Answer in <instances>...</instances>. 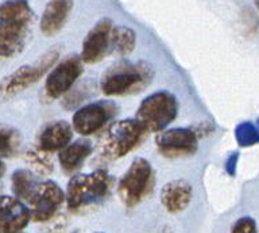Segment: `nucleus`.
Returning a JSON list of instances; mask_svg holds the SVG:
<instances>
[{
    "mask_svg": "<svg viewBox=\"0 0 259 233\" xmlns=\"http://www.w3.org/2000/svg\"><path fill=\"white\" fill-rule=\"evenodd\" d=\"M34 11L28 0H6L0 5V56L14 57L23 52L31 36Z\"/></svg>",
    "mask_w": 259,
    "mask_h": 233,
    "instance_id": "nucleus-1",
    "label": "nucleus"
},
{
    "mask_svg": "<svg viewBox=\"0 0 259 233\" xmlns=\"http://www.w3.org/2000/svg\"><path fill=\"white\" fill-rule=\"evenodd\" d=\"M153 79V70L145 61H120L105 71L101 91L108 96H123L145 88Z\"/></svg>",
    "mask_w": 259,
    "mask_h": 233,
    "instance_id": "nucleus-2",
    "label": "nucleus"
},
{
    "mask_svg": "<svg viewBox=\"0 0 259 233\" xmlns=\"http://www.w3.org/2000/svg\"><path fill=\"white\" fill-rule=\"evenodd\" d=\"M112 183V178L104 170L73 176L65 194L68 208L76 212L100 204L109 195Z\"/></svg>",
    "mask_w": 259,
    "mask_h": 233,
    "instance_id": "nucleus-3",
    "label": "nucleus"
},
{
    "mask_svg": "<svg viewBox=\"0 0 259 233\" xmlns=\"http://www.w3.org/2000/svg\"><path fill=\"white\" fill-rule=\"evenodd\" d=\"M177 113L178 102L176 96L167 91H157L142 101L135 119L147 131L158 133L173 122Z\"/></svg>",
    "mask_w": 259,
    "mask_h": 233,
    "instance_id": "nucleus-4",
    "label": "nucleus"
},
{
    "mask_svg": "<svg viewBox=\"0 0 259 233\" xmlns=\"http://www.w3.org/2000/svg\"><path fill=\"white\" fill-rule=\"evenodd\" d=\"M146 131L137 119H121L112 123L101 140V156L109 160L123 157L141 144Z\"/></svg>",
    "mask_w": 259,
    "mask_h": 233,
    "instance_id": "nucleus-5",
    "label": "nucleus"
},
{
    "mask_svg": "<svg viewBox=\"0 0 259 233\" xmlns=\"http://www.w3.org/2000/svg\"><path fill=\"white\" fill-rule=\"evenodd\" d=\"M60 57V50L52 49L40 56L34 64L23 65L14 71L0 82V99H8L19 94L20 91L26 90L44 78V75L50 71L52 66Z\"/></svg>",
    "mask_w": 259,
    "mask_h": 233,
    "instance_id": "nucleus-6",
    "label": "nucleus"
},
{
    "mask_svg": "<svg viewBox=\"0 0 259 233\" xmlns=\"http://www.w3.org/2000/svg\"><path fill=\"white\" fill-rule=\"evenodd\" d=\"M154 172L146 159H135L119 182V195L127 208H134L153 188Z\"/></svg>",
    "mask_w": 259,
    "mask_h": 233,
    "instance_id": "nucleus-7",
    "label": "nucleus"
},
{
    "mask_svg": "<svg viewBox=\"0 0 259 233\" xmlns=\"http://www.w3.org/2000/svg\"><path fill=\"white\" fill-rule=\"evenodd\" d=\"M30 204L31 220L35 222H44L54 217L58 209L64 205V190L53 180L38 182L27 201Z\"/></svg>",
    "mask_w": 259,
    "mask_h": 233,
    "instance_id": "nucleus-8",
    "label": "nucleus"
},
{
    "mask_svg": "<svg viewBox=\"0 0 259 233\" xmlns=\"http://www.w3.org/2000/svg\"><path fill=\"white\" fill-rule=\"evenodd\" d=\"M117 114V107L113 102L100 101L80 107L74 113L72 127L81 136H91L105 126Z\"/></svg>",
    "mask_w": 259,
    "mask_h": 233,
    "instance_id": "nucleus-9",
    "label": "nucleus"
},
{
    "mask_svg": "<svg viewBox=\"0 0 259 233\" xmlns=\"http://www.w3.org/2000/svg\"><path fill=\"white\" fill-rule=\"evenodd\" d=\"M82 62L78 56H69L50 71L45 83V92L49 98L56 99L66 95L82 74Z\"/></svg>",
    "mask_w": 259,
    "mask_h": 233,
    "instance_id": "nucleus-10",
    "label": "nucleus"
},
{
    "mask_svg": "<svg viewBox=\"0 0 259 233\" xmlns=\"http://www.w3.org/2000/svg\"><path fill=\"white\" fill-rule=\"evenodd\" d=\"M157 147L162 155L170 159L193 155L198 147L197 131L190 127H176L162 131L157 137Z\"/></svg>",
    "mask_w": 259,
    "mask_h": 233,
    "instance_id": "nucleus-11",
    "label": "nucleus"
},
{
    "mask_svg": "<svg viewBox=\"0 0 259 233\" xmlns=\"http://www.w3.org/2000/svg\"><path fill=\"white\" fill-rule=\"evenodd\" d=\"M112 29V21L108 18H103L89 30L82 42L81 52V60L85 64H96L108 53Z\"/></svg>",
    "mask_w": 259,
    "mask_h": 233,
    "instance_id": "nucleus-12",
    "label": "nucleus"
},
{
    "mask_svg": "<svg viewBox=\"0 0 259 233\" xmlns=\"http://www.w3.org/2000/svg\"><path fill=\"white\" fill-rule=\"evenodd\" d=\"M30 220V209L22 201L14 196H0V233H20Z\"/></svg>",
    "mask_w": 259,
    "mask_h": 233,
    "instance_id": "nucleus-13",
    "label": "nucleus"
},
{
    "mask_svg": "<svg viewBox=\"0 0 259 233\" xmlns=\"http://www.w3.org/2000/svg\"><path fill=\"white\" fill-rule=\"evenodd\" d=\"M193 196V188L184 179L171 180L163 186L161 191V204L171 214L184 212L189 206Z\"/></svg>",
    "mask_w": 259,
    "mask_h": 233,
    "instance_id": "nucleus-14",
    "label": "nucleus"
},
{
    "mask_svg": "<svg viewBox=\"0 0 259 233\" xmlns=\"http://www.w3.org/2000/svg\"><path fill=\"white\" fill-rule=\"evenodd\" d=\"M72 9L73 0H49L40 19L42 33L48 37L60 33L68 21Z\"/></svg>",
    "mask_w": 259,
    "mask_h": 233,
    "instance_id": "nucleus-15",
    "label": "nucleus"
},
{
    "mask_svg": "<svg viewBox=\"0 0 259 233\" xmlns=\"http://www.w3.org/2000/svg\"><path fill=\"white\" fill-rule=\"evenodd\" d=\"M72 126L66 121H54L48 123L38 136V148L42 151L56 152L64 149L72 140Z\"/></svg>",
    "mask_w": 259,
    "mask_h": 233,
    "instance_id": "nucleus-16",
    "label": "nucleus"
},
{
    "mask_svg": "<svg viewBox=\"0 0 259 233\" xmlns=\"http://www.w3.org/2000/svg\"><path fill=\"white\" fill-rule=\"evenodd\" d=\"M92 153V145L87 140H78L76 143L69 144L58 153L61 168L66 174L77 171L84 160Z\"/></svg>",
    "mask_w": 259,
    "mask_h": 233,
    "instance_id": "nucleus-17",
    "label": "nucleus"
},
{
    "mask_svg": "<svg viewBox=\"0 0 259 233\" xmlns=\"http://www.w3.org/2000/svg\"><path fill=\"white\" fill-rule=\"evenodd\" d=\"M35 175L27 170H16L11 176L12 192L18 199L28 201L36 186Z\"/></svg>",
    "mask_w": 259,
    "mask_h": 233,
    "instance_id": "nucleus-18",
    "label": "nucleus"
},
{
    "mask_svg": "<svg viewBox=\"0 0 259 233\" xmlns=\"http://www.w3.org/2000/svg\"><path fill=\"white\" fill-rule=\"evenodd\" d=\"M22 135L16 127L0 123V157H12L18 153Z\"/></svg>",
    "mask_w": 259,
    "mask_h": 233,
    "instance_id": "nucleus-19",
    "label": "nucleus"
},
{
    "mask_svg": "<svg viewBox=\"0 0 259 233\" xmlns=\"http://www.w3.org/2000/svg\"><path fill=\"white\" fill-rule=\"evenodd\" d=\"M137 36L133 29L127 26H117L113 27L111 34V46L121 56L130 54L135 48Z\"/></svg>",
    "mask_w": 259,
    "mask_h": 233,
    "instance_id": "nucleus-20",
    "label": "nucleus"
},
{
    "mask_svg": "<svg viewBox=\"0 0 259 233\" xmlns=\"http://www.w3.org/2000/svg\"><path fill=\"white\" fill-rule=\"evenodd\" d=\"M26 159H27L28 164L32 167V170H35L38 174L48 175L53 171V161L49 153L39 149L38 147L30 149L27 152V155H26Z\"/></svg>",
    "mask_w": 259,
    "mask_h": 233,
    "instance_id": "nucleus-21",
    "label": "nucleus"
},
{
    "mask_svg": "<svg viewBox=\"0 0 259 233\" xmlns=\"http://www.w3.org/2000/svg\"><path fill=\"white\" fill-rule=\"evenodd\" d=\"M235 137L240 147H250L259 143V127L251 122H243L235 129Z\"/></svg>",
    "mask_w": 259,
    "mask_h": 233,
    "instance_id": "nucleus-22",
    "label": "nucleus"
},
{
    "mask_svg": "<svg viewBox=\"0 0 259 233\" xmlns=\"http://www.w3.org/2000/svg\"><path fill=\"white\" fill-rule=\"evenodd\" d=\"M231 233H256V224L251 217H242L235 222Z\"/></svg>",
    "mask_w": 259,
    "mask_h": 233,
    "instance_id": "nucleus-23",
    "label": "nucleus"
},
{
    "mask_svg": "<svg viewBox=\"0 0 259 233\" xmlns=\"http://www.w3.org/2000/svg\"><path fill=\"white\" fill-rule=\"evenodd\" d=\"M239 155L238 153H232V155L227 159L226 163V171L230 174V175H235V171H236V164H238Z\"/></svg>",
    "mask_w": 259,
    "mask_h": 233,
    "instance_id": "nucleus-24",
    "label": "nucleus"
},
{
    "mask_svg": "<svg viewBox=\"0 0 259 233\" xmlns=\"http://www.w3.org/2000/svg\"><path fill=\"white\" fill-rule=\"evenodd\" d=\"M4 170H6V168H4V164H3V161H2V157H0V178L3 176Z\"/></svg>",
    "mask_w": 259,
    "mask_h": 233,
    "instance_id": "nucleus-25",
    "label": "nucleus"
},
{
    "mask_svg": "<svg viewBox=\"0 0 259 233\" xmlns=\"http://www.w3.org/2000/svg\"><path fill=\"white\" fill-rule=\"evenodd\" d=\"M255 2V6H256V9L259 10V0H254Z\"/></svg>",
    "mask_w": 259,
    "mask_h": 233,
    "instance_id": "nucleus-26",
    "label": "nucleus"
}]
</instances>
